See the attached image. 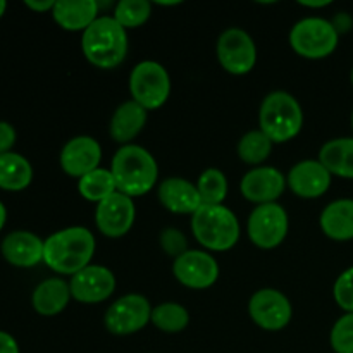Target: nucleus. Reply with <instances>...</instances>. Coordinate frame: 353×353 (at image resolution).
<instances>
[{"mask_svg":"<svg viewBox=\"0 0 353 353\" xmlns=\"http://www.w3.org/2000/svg\"><path fill=\"white\" fill-rule=\"evenodd\" d=\"M286 183L296 196L319 199L330 190L331 174L319 161H302L293 165Z\"/></svg>","mask_w":353,"mask_h":353,"instance_id":"17","label":"nucleus"},{"mask_svg":"<svg viewBox=\"0 0 353 353\" xmlns=\"http://www.w3.org/2000/svg\"><path fill=\"white\" fill-rule=\"evenodd\" d=\"M152 16V6L147 0H121L114 10V19L128 30L147 23Z\"/></svg>","mask_w":353,"mask_h":353,"instance_id":"30","label":"nucleus"},{"mask_svg":"<svg viewBox=\"0 0 353 353\" xmlns=\"http://www.w3.org/2000/svg\"><path fill=\"white\" fill-rule=\"evenodd\" d=\"M6 219H7V210L6 207H3V203L0 202V231H2L3 224H6Z\"/></svg>","mask_w":353,"mask_h":353,"instance_id":"39","label":"nucleus"},{"mask_svg":"<svg viewBox=\"0 0 353 353\" xmlns=\"http://www.w3.org/2000/svg\"><path fill=\"white\" fill-rule=\"evenodd\" d=\"M26 7H30L31 10H37V12H47V10H52L54 9L55 2L54 0H40V2H37V0H26Z\"/></svg>","mask_w":353,"mask_h":353,"instance_id":"36","label":"nucleus"},{"mask_svg":"<svg viewBox=\"0 0 353 353\" xmlns=\"http://www.w3.org/2000/svg\"><path fill=\"white\" fill-rule=\"evenodd\" d=\"M161 247L165 254L172 255L178 259L185 252H188V241L181 231L174 230V228H168L161 233Z\"/></svg>","mask_w":353,"mask_h":353,"instance_id":"33","label":"nucleus"},{"mask_svg":"<svg viewBox=\"0 0 353 353\" xmlns=\"http://www.w3.org/2000/svg\"><path fill=\"white\" fill-rule=\"evenodd\" d=\"M72 299L81 303H100L109 299L116 290L112 271L103 265H92L71 276L69 281Z\"/></svg>","mask_w":353,"mask_h":353,"instance_id":"14","label":"nucleus"},{"mask_svg":"<svg viewBox=\"0 0 353 353\" xmlns=\"http://www.w3.org/2000/svg\"><path fill=\"white\" fill-rule=\"evenodd\" d=\"M352 83H353V71H352Z\"/></svg>","mask_w":353,"mask_h":353,"instance_id":"43","label":"nucleus"},{"mask_svg":"<svg viewBox=\"0 0 353 353\" xmlns=\"http://www.w3.org/2000/svg\"><path fill=\"white\" fill-rule=\"evenodd\" d=\"M192 231L202 247L212 252H226L240 238V223L228 207L202 205L192 216Z\"/></svg>","mask_w":353,"mask_h":353,"instance_id":"5","label":"nucleus"},{"mask_svg":"<svg viewBox=\"0 0 353 353\" xmlns=\"http://www.w3.org/2000/svg\"><path fill=\"white\" fill-rule=\"evenodd\" d=\"M71 288L61 278H50L34 288L31 302L40 316L52 317L61 314L71 300Z\"/></svg>","mask_w":353,"mask_h":353,"instance_id":"22","label":"nucleus"},{"mask_svg":"<svg viewBox=\"0 0 353 353\" xmlns=\"http://www.w3.org/2000/svg\"><path fill=\"white\" fill-rule=\"evenodd\" d=\"M100 161H102V148L99 141L92 137L72 138L61 152L62 171L78 179L99 169Z\"/></svg>","mask_w":353,"mask_h":353,"instance_id":"15","label":"nucleus"},{"mask_svg":"<svg viewBox=\"0 0 353 353\" xmlns=\"http://www.w3.org/2000/svg\"><path fill=\"white\" fill-rule=\"evenodd\" d=\"M271 150L272 141L261 130L243 134L240 143H238V155H240V159L252 165L262 164L271 155Z\"/></svg>","mask_w":353,"mask_h":353,"instance_id":"29","label":"nucleus"},{"mask_svg":"<svg viewBox=\"0 0 353 353\" xmlns=\"http://www.w3.org/2000/svg\"><path fill=\"white\" fill-rule=\"evenodd\" d=\"M31 179H33V169L23 155L14 152L0 155V188L21 192L30 186Z\"/></svg>","mask_w":353,"mask_h":353,"instance_id":"25","label":"nucleus"},{"mask_svg":"<svg viewBox=\"0 0 353 353\" xmlns=\"http://www.w3.org/2000/svg\"><path fill=\"white\" fill-rule=\"evenodd\" d=\"M6 9H7V2H3V0H0V17L6 14Z\"/></svg>","mask_w":353,"mask_h":353,"instance_id":"40","label":"nucleus"},{"mask_svg":"<svg viewBox=\"0 0 353 353\" xmlns=\"http://www.w3.org/2000/svg\"><path fill=\"white\" fill-rule=\"evenodd\" d=\"M78 192L81 193L83 199H86L88 202L100 203L117 192L116 179H114L110 169L99 168L79 179Z\"/></svg>","mask_w":353,"mask_h":353,"instance_id":"26","label":"nucleus"},{"mask_svg":"<svg viewBox=\"0 0 353 353\" xmlns=\"http://www.w3.org/2000/svg\"><path fill=\"white\" fill-rule=\"evenodd\" d=\"M286 188V178L276 168H255L241 179V195L250 202L265 205L276 203Z\"/></svg>","mask_w":353,"mask_h":353,"instance_id":"16","label":"nucleus"},{"mask_svg":"<svg viewBox=\"0 0 353 353\" xmlns=\"http://www.w3.org/2000/svg\"><path fill=\"white\" fill-rule=\"evenodd\" d=\"M196 190L202 199V205H223L228 193V179L219 169H207L200 174Z\"/></svg>","mask_w":353,"mask_h":353,"instance_id":"28","label":"nucleus"},{"mask_svg":"<svg viewBox=\"0 0 353 353\" xmlns=\"http://www.w3.org/2000/svg\"><path fill=\"white\" fill-rule=\"evenodd\" d=\"M321 228L331 240H353V200L331 202L321 214Z\"/></svg>","mask_w":353,"mask_h":353,"instance_id":"23","label":"nucleus"},{"mask_svg":"<svg viewBox=\"0 0 353 353\" xmlns=\"http://www.w3.org/2000/svg\"><path fill=\"white\" fill-rule=\"evenodd\" d=\"M334 300L347 314H353V268L341 272L333 288Z\"/></svg>","mask_w":353,"mask_h":353,"instance_id":"32","label":"nucleus"},{"mask_svg":"<svg viewBox=\"0 0 353 353\" xmlns=\"http://www.w3.org/2000/svg\"><path fill=\"white\" fill-rule=\"evenodd\" d=\"M52 16L62 30L85 31L99 17V3L95 0H59Z\"/></svg>","mask_w":353,"mask_h":353,"instance_id":"20","label":"nucleus"},{"mask_svg":"<svg viewBox=\"0 0 353 353\" xmlns=\"http://www.w3.org/2000/svg\"><path fill=\"white\" fill-rule=\"evenodd\" d=\"M340 33L333 23L323 17H305L293 26L290 43L299 55L305 59H324L338 47Z\"/></svg>","mask_w":353,"mask_h":353,"instance_id":"6","label":"nucleus"},{"mask_svg":"<svg viewBox=\"0 0 353 353\" xmlns=\"http://www.w3.org/2000/svg\"><path fill=\"white\" fill-rule=\"evenodd\" d=\"M352 128H353V112H352Z\"/></svg>","mask_w":353,"mask_h":353,"instance_id":"42","label":"nucleus"},{"mask_svg":"<svg viewBox=\"0 0 353 353\" xmlns=\"http://www.w3.org/2000/svg\"><path fill=\"white\" fill-rule=\"evenodd\" d=\"M152 324L164 333H181L190 323L188 310L174 302H165L152 309Z\"/></svg>","mask_w":353,"mask_h":353,"instance_id":"27","label":"nucleus"},{"mask_svg":"<svg viewBox=\"0 0 353 353\" xmlns=\"http://www.w3.org/2000/svg\"><path fill=\"white\" fill-rule=\"evenodd\" d=\"M319 162L331 176L353 179V138H336L323 145Z\"/></svg>","mask_w":353,"mask_h":353,"instance_id":"24","label":"nucleus"},{"mask_svg":"<svg viewBox=\"0 0 353 353\" xmlns=\"http://www.w3.org/2000/svg\"><path fill=\"white\" fill-rule=\"evenodd\" d=\"M179 2H159V6H178Z\"/></svg>","mask_w":353,"mask_h":353,"instance_id":"41","label":"nucleus"},{"mask_svg":"<svg viewBox=\"0 0 353 353\" xmlns=\"http://www.w3.org/2000/svg\"><path fill=\"white\" fill-rule=\"evenodd\" d=\"M95 236L86 228H65L45 240L43 262L54 272L74 276L88 268L95 255Z\"/></svg>","mask_w":353,"mask_h":353,"instance_id":"1","label":"nucleus"},{"mask_svg":"<svg viewBox=\"0 0 353 353\" xmlns=\"http://www.w3.org/2000/svg\"><path fill=\"white\" fill-rule=\"evenodd\" d=\"M259 123L261 131L272 143H285L302 131L303 110L293 95L272 92L262 102Z\"/></svg>","mask_w":353,"mask_h":353,"instance_id":"4","label":"nucleus"},{"mask_svg":"<svg viewBox=\"0 0 353 353\" xmlns=\"http://www.w3.org/2000/svg\"><path fill=\"white\" fill-rule=\"evenodd\" d=\"M110 172L116 179L117 192L126 196H143L159 178L154 155L140 145H123L112 157Z\"/></svg>","mask_w":353,"mask_h":353,"instance_id":"2","label":"nucleus"},{"mask_svg":"<svg viewBox=\"0 0 353 353\" xmlns=\"http://www.w3.org/2000/svg\"><path fill=\"white\" fill-rule=\"evenodd\" d=\"M130 92L133 102L143 109L155 110L164 105L171 93V78L164 65L154 61H143L131 71Z\"/></svg>","mask_w":353,"mask_h":353,"instance_id":"7","label":"nucleus"},{"mask_svg":"<svg viewBox=\"0 0 353 353\" xmlns=\"http://www.w3.org/2000/svg\"><path fill=\"white\" fill-rule=\"evenodd\" d=\"M0 353H19L17 341L6 331H0Z\"/></svg>","mask_w":353,"mask_h":353,"instance_id":"35","label":"nucleus"},{"mask_svg":"<svg viewBox=\"0 0 353 353\" xmlns=\"http://www.w3.org/2000/svg\"><path fill=\"white\" fill-rule=\"evenodd\" d=\"M300 6L310 7V9H321V7L331 6V0H323V2H305V0H300Z\"/></svg>","mask_w":353,"mask_h":353,"instance_id":"38","label":"nucleus"},{"mask_svg":"<svg viewBox=\"0 0 353 353\" xmlns=\"http://www.w3.org/2000/svg\"><path fill=\"white\" fill-rule=\"evenodd\" d=\"M330 341L336 353H353V314H345L334 323Z\"/></svg>","mask_w":353,"mask_h":353,"instance_id":"31","label":"nucleus"},{"mask_svg":"<svg viewBox=\"0 0 353 353\" xmlns=\"http://www.w3.org/2000/svg\"><path fill=\"white\" fill-rule=\"evenodd\" d=\"M288 214L279 203L257 205L248 217V238L255 247L271 250L279 247L288 234Z\"/></svg>","mask_w":353,"mask_h":353,"instance_id":"8","label":"nucleus"},{"mask_svg":"<svg viewBox=\"0 0 353 353\" xmlns=\"http://www.w3.org/2000/svg\"><path fill=\"white\" fill-rule=\"evenodd\" d=\"M43 247L37 234L30 231H14L2 241V255L10 265L16 268H34L43 262Z\"/></svg>","mask_w":353,"mask_h":353,"instance_id":"18","label":"nucleus"},{"mask_svg":"<svg viewBox=\"0 0 353 353\" xmlns=\"http://www.w3.org/2000/svg\"><path fill=\"white\" fill-rule=\"evenodd\" d=\"M159 200L172 214H195L202 207V199L188 179L168 178L159 186Z\"/></svg>","mask_w":353,"mask_h":353,"instance_id":"19","label":"nucleus"},{"mask_svg":"<svg viewBox=\"0 0 353 353\" xmlns=\"http://www.w3.org/2000/svg\"><path fill=\"white\" fill-rule=\"evenodd\" d=\"M174 278L192 290H207L219 279V265L216 259L203 250H188L172 264Z\"/></svg>","mask_w":353,"mask_h":353,"instance_id":"12","label":"nucleus"},{"mask_svg":"<svg viewBox=\"0 0 353 353\" xmlns=\"http://www.w3.org/2000/svg\"><path fill=\"white\" fill-rule=\"evenodd\" d=\"M152 319L150 302L143 295L123 296L116 300L105 312V327L117 336H128L143 330Z\"/></svg>","mask_w":353,"mask_h":353,"instance_id":"9","label":"nucleus"},{"mask_svg":"<svg viewBox=\"0 0 353 353\" xmlns=\"http://www.w3.org/2000/svg\"><path fill=\"white\" fill-rule=\"evenodd\" d=\"M85 57L100 69H114L128 54L126 30L114 17L100 16L83 31Z\"/></svg>","mask_w":353,"mask_h":353,"instance_id":"3","label":"nucleus"},{"mask_svg":"<svg viewBox=\"0 0 353 353\" xmlns=\"http://www.w3.org/2000/svg\"><path fill=\"white\" fill-rule=\"evenodd\" d=\"M137 209L131 196L116 192L105 199L103 202L97 203L95 223L97 228L107 238H121L133 228Z\"/></svg>","mask_w":353,"mask_h":353,"instance_id":"13","label":"nucleus"},{"mask_svg":"<svg viewBox=\"0 0 353 353\" xmlns=\"http://www.w3.org/2000/svg\"><path fill=\"white\" fill-rule=\"evenodd\" d=\"M333 26L336 28V31L340 33V31H347L348 28L352 26V19L347 16V14H338L336 19H334Z\"/></svg>","mask_w":353,"mask_h":353,"instance_id":"37","label":"nucleus"},{"mask_svg":"<svg viewBox=\"0 0 353 353\" xmlns=\"http://www.w3.org/2000/svg\"><path fill=\"white\" fill-rule=\"evenodd\" d=\"M217 59L230 74L243 76L257 62V47L247 31L230 28L217 40Z\"/></svg>","mask_w":353,"mask_h":353,"instance_id":"10","label":"nucleus"},{"mask_svg":"<svg viewBox=\"0 0 353 353\" xmlns=\"http://www.w3.org/2000/svg\"><path fill=\"white\" fill-rule=\"evenodd\" d=\"M252 321L265 331H281L292 321L293 310L288 296L272 288L259 290L248 303Z\"/></svg>","mask_w":353,"mask_h":353,"instance_id":"11","label":"nucleus"},{"mask_svg":"<svg viewBox=\"0 0 353 353\" xmlns=\"http://www.w3.org/2000/svg\"><path fill=\"white\" fill-rule=\"evenodd\" d=\"M16 143V131L9 123L0 121V155L7 154Z\"/></svg>","mask_w":353,"mask_h":353,"instance_id":"34","label":"nucleus"},{"mask_svg":"<svg viewBox=\"0 0 353 353\" xmlns=\"http://www.w3.org/2000/svg\"><path fill=\"white\" fill-rule=\"evenodd\" d=\"M148 110L143 109L140 103L133 102H124L123 105H119L114 112L112 119H110V137L117 141V143L130 145V141L133 138H137L140 134V131L143 130L145 123H147Z\"/></svg>","mask_w":353,"mask_h":353,"instance_id":"21","label":"nucleus"}]
</instances>
